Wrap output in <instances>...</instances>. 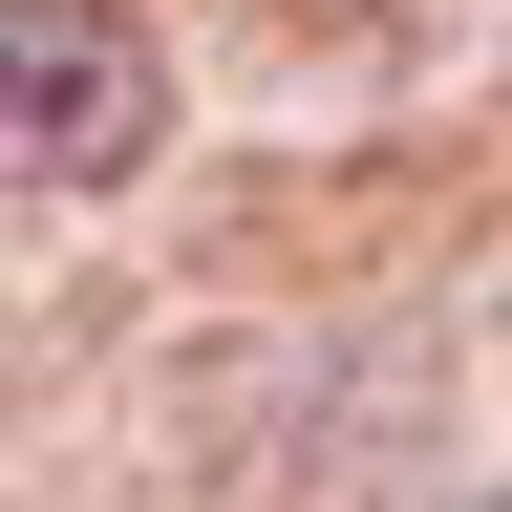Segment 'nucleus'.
Listing matches in <instances>:
<instances>
[{
  "label": "nucleus",
  "mask_w": 512,
  "mask_h": 512,
  "mask_svg": "<svg viewBox=\"0 0 512 512\" xmlns=\"http://www.w3.org/2000/svg\"><path fill=\"white\" fill-rule=\"evenodd\" d=\"M171 150V64L128 0H0V192H128Z\"/></svg>",
  "instance_id": "nucleus-1"
}]
</instances>
